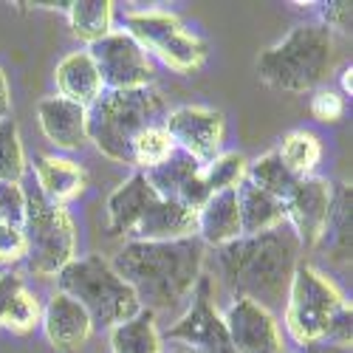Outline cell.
I'll return each mask as SVG.
<instances>
[{
    "mask_svg": "<svg viewBox=\"0 0 353 353\" xmlns=\"http://www.w3.org/2000/svg\"><path fill=\"white\" fill-rule=\"evenodd\" d=\"M300 252L303 246L297 234L283 223L260 234H241L238 241L218 246V266L234 297H246L266 311H274L285 305Z\"/></svg>",
    "mask_w": 353,
    "mask_h": 353,
    "instance_id": "1",
    "label": "cell"
},
{
    "mask_svg": "<svg viewBox=\"0 0 353 353\" xmlns=\"http://www.w3.org/2000/svg\"><path fill=\"white\" fill-rule=\"evenodd\" d=\"M203 260H207V246L195 234V238L164 243L128 241L116 252L110 266L133 288L141 308L156 314L190 297L203 274Z\"/></svg>",
    "mask_w": 353,
    "mask_h": 353,
    "instance_id": "2",
    "label": "cell"
},
{
    "mask_svg": "<svg viewBox=\"0 0 353 353\" xmlns=\"http://www.w3.org/2000/svg\"><path fill=\"white\" fill-rule=\"evenodd\" d=\"M285 331L297 345L334 339L350 345L353 314L342 291L311 263H297L285 294Z\"/></svg>",
    "mask_w": 353,
    "mask_h": 353,
    "instance_id": "3",
    "label": "cell"
},
{
    "mask_svg": "<svg viewBox=\"0 0 353 353\" xmlns=\"http://www.w3.org/2000/svg\"><path fill=\"white\" fill-rule=\"evenodd\" d=\"M336 43L322 23H303L257 57V77L285 94L316 91L334 71Z\"/></svg>",
    "mask_w": 353,
    "mask_h": 353,
    "instance_id": "4",
    "label": "cell"
},
{
    "mask_svg": "<svg viewBox=\"0 0 353 353\" xmlns=\"http://www.w3.org/2000/svg\"><path fill=\"white\" fill-rule=\"evenodd\" d=\"M167 113L170 108L153 85L136 91H105L88 108V141H94L105 159L133 164L130 147L136 136L153 125H164Z\"/></svg>",
    "mask_w": 353,
    "mask_h": 353,
    "instance_id": "5",
    "label": "cell"
},
{
    "mask_svg": "<svg viewBox=\"0 0 353 353\" xmlns=\"http://www.w3.org/2000/svg\"><path fill=\"white\" fill-rule=\"evenodd\" d=\"M57 291L77 300L88 311L94 325L102 328H116L141 311V303L133 288L116 274L110 260H105L102 254L74 257L57 274Z\"/></svg>",
    "mask_w": 353,
    "mask_h": 353,
    "instance_id": "6",
    "label": "cell"
},
{
    "mask_svg": "<svg viewBox=\"0 0 353 353\" xmlns=\"http://www.w3.org/2000/svg\"><path fill=\"white\" fill-rule=\"evenodd\" d=\"M26 260L32 274L57 277L77 254V226L65 207L46 201L40 190L26 192Z\"/></svg>",
    "mask_w": 353,
    "mask_h": 353,
    "instance_id": "7",
    "label": "cell"
},
{
    "mask_svg": "<svg viewBox=\"0 0 353 353\" xmlns=\"http://www.w3.org/2000/svg\"><path fill=\"white\" fill-rule=\"evenodd\" d=\"M125 34L136 40V46L161 60L175 74H192L207 60V43L170 12H128L125 14Z\"/></svg>",
    "mask_w": 353,
    "mask_h": 353,
    "instance_id": "8",
    "label": "cell"
},
{
    "mask_svg": "<svg viewBox=\"0 0 353 353\" xmlns=\"http://www.w3.org/2000/svg\"><path fill=\"white\" fill-rule=\"evenodd\" d=\"M164 342H184L201 353H234V345L229 339L226 322L215 308L212 300V277L201 274V280L192 288V303L184 311L179 322L161 334Z\"/></svg>",
    "mask_w": 353,
    "mask_h": 353,
    "instance_id": "9",
    "label": "cell"
},
{
    "mask_svg": "<svg viewBox=\"0 0 353 353\" xmlns=\"http://www.w3.org/2000/svg\"><path fill=\"white\" fill-rule=\"evenodd\" d=\"M88 54L102 74L105 91H136V88H150L156 79V65L136 40L125 32H110L99 43L88 46Z\"/></svg>",
    "mask_w": 353,
    "mask_h": 353,
    "instance_id": "10",
    "label": "cell"
},
{
    "mask_svg": "<svg viewBox=\"0 0 353 353\" xmlns=\"http://www.w3.org/2000/svg\"><path fill=\"white\" fill-rule=\"evenodd\" d=\"M164 128L172 139V144L192 156L201 164H210L215 156H221L223 136H226V119L215 108L201 105H184L167 113Z\"/></svg>",
    "mask_w": 353,
    "mask_h": 353,
    "instance_id": "11",
    "label": "cell"
},
{
    "mask_svg": "<svg viewBox=\"0 0 353 353\" xmlns=\"http://www.w3.org/2000/svg\"><path fill=\"white\" fill-rule=\"evenodd\" d=\"M223 322L234 353H288L274 314L246 297H234Z\"/></svg>",
    "mask_w": 353,
    "mask_h": 353,
    "instance_id": "12",
    "label": "cell"
},
{
    "mask_svg": "<svg viewBox=\"0 0 353 353\" xmlns=\"http://www.w3.org/2000/svg\"><path fill=\"white\" fill-rule=\"evenodd\" d=\"M331 203H334V184L325 179H316V175L303 179L283 201L285 223L297 234L303 249H316L322 226H325L331 212Z\"/></svg>",
    "mask_w": 353,
    "mask_h": 353,
    "instance_id": "13",
    "label": "cell"
},
{
    "mask_svg": "<svg viewBox=\"0 0 353 353\" xmlns=\"http://www.w3.org/2000/svg\"><path fill=\"white\" fill-rule=\"evenodd\" d=\"M201 167H203L201 161H195L192 156H187L184 150L175 147L167 161H161L153 170H141V172L159 198L184 203V207L198 212L203 203H207V198L212 195L201 179Z\"/></svg>",
    "mask_w": 353,
    "mask_h": 353,
    "instance_id": "14",
    "label": "cell"
},
{
    "mask_svg": "<svg viewBox=\"0 0 353 353\" xmlns=\"http://www.w3.org/2000/svg\"><path fill=\"white\" fill-rule=\"evenodd\" d=\"M40 325L46 331L48 345L57 353H77L85 347V342L94 334V322L88 316V311L71 300L68 294L57 291L48 300V305L43 308V319Z\"/></svg>",
    "mask_w": 353,
    "mask_h": 353,
    "instance_id": "15",
    "label": "cell"
},
{
    "mask_svg": "<svg viewBox=\"0 0 353 353\" xmlns=\"http://www.w3.org/2000/svg\"><path fill=\"white\" fill-rule=\"evenodd\" d=\"M37 119L51 144L60 150H82L88 144V108L63 97H46L37 105Z\"/></svg>",
    "mask_w": 353,
    "mask_h": 353,
    "instance_id": "16",
    "label": "cell"
},
{
    "mask_svg": "<svg viewBox=\"0 0 353 353\" xmlns=\"http://www.w3.org/2000/svg\"><path fill=\"white\" fill-rule=\"evenodd\" d=\"M156 190L147 184L144 172H133L125 184H119L108 198V229L113 238H130L139 221L153 207Z\"/></svg>",
    "mask_w": 353,
    "mask_h": 353,
    "instance_id": "17",
    "label": "cell"
},
{
    "mask_svg": "<svg viewBox=\"0 0 353 353\" xmlns=\"http://www.w3.org/2000/svg\"><path fill=\"white\" fill-rule=\"evenodd\" d=\"M54 82H57V91H60L57 97L77 102L82 108H91L105 94L102 74L88 51H74V54L63 57L54 71Z\"/></svg>",
    "mask_w": 353,
    "mask_h": 353,
    "instance_id": "18",
    "label": "cell"
},
{
    "mask_svg": "<svg viewBox=\"0 0 353 353\" xmlns=\"http://www.w3.org/2000/svg\"><path fill=\"white\" fill-rule=\"evenodd\" d=\"M198 238L203 246H223L241 238V212H238V190L212 192L207 203L198 210Z\"/></svg>",
    "mask_w": 353,
    "mask_h": 353,
    "instance_id": "19",
    "label": "cell"
},
{
    "mask_svg": "<svg viewBox=\"0 0 353 353\" xmlns=\"http://www.w3.org/2000/svg\"><path fill=\"white\" fill-rule=\"evenodd\" d=\"M34 175H37V190L46 201L65 207L74 198H79L88 187L85 170L63 156H40L34 161Z\"/></svg>",
    "mask_w": 353,
    "mask_h": 353,
    "instance_id": "20",
    "label": "cell"
},
{
    "mask_svg": "<svg viewBox=\"0 0 353 353\" xmlns=\"http://www.w3.org/2000/svg\"><path fill=\"white\" fill-rule=\"evenodd\" d=\"M238 212H241V234H260L285 223L283 201L263 192L246 179L238 187Z\"/></svg>",
    "mask_w": 353,
    "mask_h": 353,
    "instance_id": "21",
    "label": "cell"
},
{
    "mask_svg": "<svg viewBox=\"0 0 353 353\" xmlns=\"http://www.w3.org/2000/svg\"><path fill=\"white\" fill-rule=\"evenodd\" d=\"M350 207H353L350 187L334 184V203H331L328 221L322 226V234L316 241V249L334 263H345L350 257V226H353Z\"/></svg>",
    "mask_w": 353,
    "mask_h": 353,
    "instance_id": "22",
    "label": "cell"
},
{
    "mask_svg": "<svg viewBox=\"0 0 353 353\" xmlns=\"http://www.w3.org/2000/svg\"><path fill=\"white\" fill-rule=\"evenodd\" d=\"M110 347L113 353H161L164 339L156 325V314L141 308L122 325L110 328Z\"/></svg>",
    "mask_w": 353,
    "mask_h": 353,
    "instance_id": "23",
    "label": "cell"
},
{
    "mask_svg": "<svg viewBox=\"0 0 353 353\" xmlns=\"http://www.w3.org/2000/svg\"><path fill=\"white\" fill-rule=\"evenodd\" d=\"M274 153L294 179H311L316 164L322 161V141L311 130H291L283 136Z\"/></svg>",
    "mask_w": 353,
    "mask_h": 353,
    "instance_id": "24",
    "label": "cell"
},
{
    "mask_svg": "<svg viewBox=\"0 0 353 353\" xmlns=\"http://www.w3.org/2000/svg\"><path fill=\"white\" fill-rule=\"evenodd\" d=\"M68 23L74 37L94 46L110 34L113 3L110 0H74V3H68Z\"/></svg>",
    "mask_w": 353,
    "mask_h": 353,
    "instance_id": "25",
    "label": "cell"
},
{
    "mask_svg": "<svg viewBox=\"0 0 353 353\" xmlns=\"http://www.w3.org/2000/svg\"><path fill=\"white\" fill-rule=\"evenodd\" d=\"M246 181H252L254 187H260L263 192L274 195L277 201H285L291 195V190L297 187L303 179H294V175L285 170V164L280 161V156L272 150L266 156H260L257 161H252L246 167Z\"/></svg>",
    "mask_w": 353,
    "mask_h": 353,
    "instance_id": "26",
    "label": "cell"
},
{
    "mask_svg": "<svg viewBox=\"0 0 353 353\" xmlns=\"http://www.w3.org/2000/svg\"><path fill=\"white\" fill-rule=\"evenodd\" d=\"M249 161L241 153H221L210 164L201 167V179L210 192H223V190H238L241 181L246 179Z\"/></svg>",
    "mask_w": 353,
    "mask_h": 353,
    "instance_id": "27",
    "label": "cell"
},
{
    "mask_svg": "<svg viewBox=\"0 0 353 353\" xmlns=\"http://www.w3.org/2000/svg\"><path fill=\"white\" fill-rule=\"evenodd\" d=\"M175 150V144L167 133L164 125H153V128H147L136 136L133 147H130V161L141 170H153L159 167L161 161L170 159V153Z\"/></svg>",
    "mask_w": 353,
    "mask_h": 353,
    "instance_id": "28",
    "label": "cell"
},
{
    "mask_svg": "<svg viewBox=\"0 0 353 353\" xmlns=\"http://www.w3.org/2000/svg\"><path fill=\"white\" fill-rule=\"evenodd\" d=\"M26 172V150L14 119L0 122V184H20Z\"/></svg>",
    "mask_w": 353,
    "mask_h": 353,
    "instance_id": "29",
    "label": "cell"
},
{
    "mask_svg": "<svg viewBox=\"0 0 353 353\" xmlns=\"http://www.w3.org/2000/svg\"><path fill=\"white\" fill-rule=\"evenodd\" d=\"M40 319H43V305H40V300L23 285V288L14 294V300H12V305H9L6 316H3V322H0V328H6V331H12V334L23 336V334H32V331L40 325Z\"/></svg>",
    "mask_w": 353,
    "mask_h": 353,
    "instance_id": "30",
    "label": "cell"
},
{
    "mask_svg": "<svg viewBox=\"0 0 353 353\" xmlns=\"http://www.w3.org/2000/svg\"><path fill=\"white\" fill-rule=\"evenodd\" d=\"M311 116L316 122L334 125L345 116V97L339 91H331V88H319L311 99Z\"/></svg>",
    "mask_w": 353,
    "mask_h": 353,
    "instance_id": "31",
    "label": "cell"
},
{
    "mask_svg": "<svg viewBox=\"0 0 353 353\" xmlns=\"http://www.w3.org/2000/svg\"><path fill=\"white\" fill-rule=\"evenodd\" d=\"M26 257V234L17 223H0V266H12V263Z\"/></svg>",
    "mask_w": 353,
    "mask_h": 353,
    "instance_id": "32",
    "label": "cell"
},
{
    "mask_svg": "<svg viewBox=\"0 0 353 353\" xmlns=\"http://www.w3.org/2000/svg\"><path fill=\"white\" fill-rule=\"evenodd\" d=\"M0 215H3L6 223L23 226V218H26V192L20 190V184H0Z\"/></svg>",
    "mask_w": 353,
    "mask_h": 353,
    "instance_id": "33",
    "label": "cell"
},
{
    "mask_svg": "<svg viewBox=\"0 0 353 353\" xmlns=\"http://www.w3.org/2000/svg\"><path fill=\"white\" fill-rule=\"evenodd\" d=\"M350 23H353V9L347 0H331V3H322V26L328 32H350Z\"/></svg>",
    "mask_w": 353,
    "mask_h": 353,
    "instance_id": "34",
    "label": "cell"
},
{
    "mask_svg": "<svg viewBox=\"0 0 353 353\" xmlns=\"http://www.w3.org/2000/svg\"><path fill=\"white\" fill-rule=\"evenodd\" d=\"M23 285H26L23 277L14 274V272H3V274H0V322H3V316H6V311L12 305V300H14V294Z\"/></svg>",
    "mask_w": 353,
    "mask_h": 353,
    "instance_id": "35",
    "label": "cell"
},
{
    "mask_svg": "<svg viewBox=\"0 0 353 353\" xmlns=\"http://www.w3.org/2000/svg\"><path fill=\"white\" fill-rule=\"evenodd\" d=\"M297 353H350V345H342V342H334V339H319V342L300 345Z\"/></svg>",
    "mask_w": 353,
    "mask_h": 353,
    "instance_id": "36",
    "label": "cell"
},
{
    "mask_svg": "<svg viewBox=\"0 0 353 353\" xmlns=\"http://www.w3.org/2000/svg\"><path fill=\"white\" fill-rule=\"evenodd\" d=\"M9 113H12V91H9L6 74L0 71V122L9 119Z\"/></svg>",
    "mask_w": 353,
    "mask_h": 353,
    "instance_id": "37",
    "label": "cell"
},
{
    "mask_svg": "<svg viewBox=\"0 0 353 353\" xmlns=\"http://www.w3.org/2000/svg\"><path fill=\"white\" fill-rule=\"evenodd\" d=\"M161 353H201V350H195V347H190L184 342H164Z\"/></svg>",
    "mask_w": 353,
    "mask_h": 353,
    "instance_id": "38",
    "label": "cell"
},
{
    "mask_svg": "<svg viewBox=\"0 0 353 353\" xmlns=\"http://www.w3.org/2000/svg\"><path fill=\"white\" fill-rule=\"evenodd\" d=\"M342 97H350L353 94V68H345L342 71Z\"/></svg>",
    "mask_w": 353,
    "mask_h": 353,
    "instance_id": "39",
    "label": "cell"
},
{
    "mask_svg": "<svg viewBox=\"0 0 353 353\" xmlns=\"http://www.w3.org/2000/svg\"><path fill=\"white\" fill-rule=\"evenodd\" d=\"M0 223H6V221H3V215H0Z\"/></svg>",
    "mask_w": 353,
    "mask_h": 353,
    "instance_id": "40",
    "label": "cell"
}]
</instances>
